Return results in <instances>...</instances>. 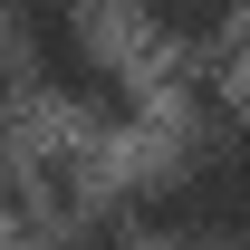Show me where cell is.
<instances>
[{"label":"cell","mask_w":250,"mask_h":250,"mask_svg":"<svg viewBox=\"0 0 250 250\" xmlns=\"http://www.w3.org/2000/svg\"><path fill=\"white\" fill-rule=\"evenodd\" d=\"M10 58H29V77H48L67 106H96V116H125V106H135L125 67L106 58V39H96L77 10H48V0H29V10L10 20Z\"/></svg>","instance_id":"cell-1"},{"label":"cell","mask_w":250,"mask_h":250,"mask_svg":"<svg viewBox=\"0 0 250 250\" xmlns=\"http://www.w3.org/2000/svg\"><path fill=\"white\" fill-rule=\"evenodd\" d=\"M10 67H20V58H10V39H0V96H10V87H20V77H10Z\"/></svg>","instance_id":"cell-2"}]
</instances>
